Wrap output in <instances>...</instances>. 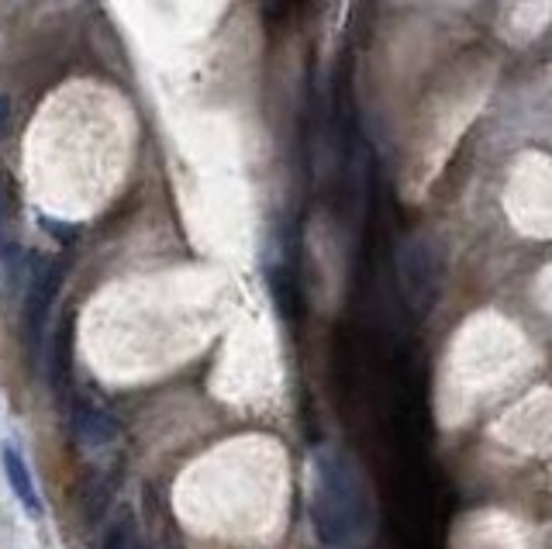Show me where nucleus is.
Returning <instances> with one entry per match:
<instances>
[{
  "instance_id": "1",
  "label": "nucleus",
  "mask_w": 552,
  "mask_h": 549,
  "mask_svg": "<svg viewBox=\"0 0 552 549\" xmlns=\"http://www.w3.org/2000/svg\"><path fill=\"white\" fill-rule=\"evenodd\" d=\"M314 487H311V522L318 539L328 549L352 546L366 532L370 505L359 484V470L339 449H318L311 460Z\"/></svg>"
},
{
  "instance_id": "2",
  "label": "nucleus",
  "mask_w": 552,
  "mask_h": 549,
  "mask_svg": "<svg viewBox=\"0 0 552 549\" xmlns=\"http://www.w3.org/2000/svg\"><path fill=\"white\" fill-rule=\"evenodd\" d=\"M56 287H59V270H56V266H45V270L32 280V287H28L25 332H28L32 349H38V339H42V325H45V318H49V304H52Z\"/></svg>"
},
{
  "instance_id": "3",
  "label": "nucleus",
  "mask_w": 552,
  "mask_h": 549,
  "mask_svg": "<svg viewBox=\"0 0 552 549\" xmlns=\"http://www.w3.org/2000/svg\"><path fill=\"white\" fill-rule=\"evenodd\" d=\"M0 467H4V477L7 484L14 487V494H18L21 508H25L28 515H42V498H38V487L32 480V470H28V463L21 460V453L14 446H4L0 449Z\"/></svg>"
},
{
  "instance_id": "4",
  "label": "nucleus",
  "mask_w": 552,
  "mask_h": 549,
  "mask_svg": "<svg viewBox=\"0 0 552 549\" xmlns=\"http://www.w3.org/2000/svg\"><path fill=\"white\" fill-rule=\"evenodd\" d=\"M263 4V21L270 35H283L290 28H297L308 14L311 0H259Z\"/></svg>"
},
{
  "instance_id": "5",
  "label": "nucleus",
  "mask_w": 552,
  "mask_h": 549,
  "mask_svg": "<svg viewBox=\"0 0 552 549\" xmlns=\"http://www.w3.org/2000/svg\"><path fill=\"white\" fill-rule=\"evenodd\" d=\"M73 425H76V439H80L83 446H90V449L104 446V442L114 436V425L107 422V415H97V411H90V408L76 411Z\"/></svg>"
},
{
  "instance_id": "6",
  "label": "nucleus",
  "mask_w": 552,
  "mask_h": 549,
  "mask_svg": "<svg viewBox=\"0 0 552 549\" xmlns=\"http://www.w3.org/2000/svg\"><path fill=\"white\" fill-rule=\"evenodd\" d=\"M69 353H73V318H66L63 329L56 332V346H52V384L59 387V377H69Z\"/></svg>"
},
{
  "instance_id": "7",
  "label": "nucleus",
  "mask_w": 552,
  "mask_h": 549,
  "mask_svg": "<svg viewBox=\"0 0 552 549\" xmlns=\"http://www.w3.org/2000/svg\"><path fill=\"white\" fill-rule=\"evenodd\" d=\"M104 549H142V546H138L132 525L125 522V525H118V529H114L111 536L104 539Z\"/></svg>"
},
{
  "instance_id": "8",
  "label": "nucleus",
  "mask_w": 552,
  "mask_h": 549,
  "mask_svg": "<svg viewBox=\"0 0 552 549\" xmlns=\"http://www.w3.org/2000/svg\"><path fill=\"white\" fill-rule=\"evenodd\" d=\"M4 121H7V101L0 97V128H4Z\"/></svg>"
}]
</instances>
